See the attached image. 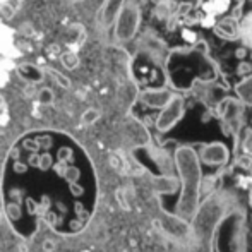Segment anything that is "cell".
Returning a JSON list of instances; mask_svg holds the SVG:
<instances>
[{
  "label": "cell",
  "instance_id": "obj_1",
  "mask_svg": "<svg viewBox=\"0 0 252 252\" xmlns=\"http://www.w3.org/2000/svg\"><path fill=\"white\" fill-rule=\"evenodd\" d=\"M2 199L10 228L23 239H33L43 225L60 235H76L96 206L90 158L65 134H26L7 155Z\"/></svg>",
  "mask_w": 252,
  "mask_h": 252
},
{
  "label": "cell",
  "instance_id": "obj_2",
  "mask_svg": "<svg viewBox=\"0 0 252 252\" xmlns=\"http://www.w3.org/2000/svg\"><path fill=\"white\" fill-rule=\"evenodd\" d=\"M177 163H179L180 175L184 179V194L180 199V215L192 216L197 204V192H199L201 170L197 163V156L190 148H180L177 151Z\"/></svg>",
  "mask_w": 252,
  "mask_h": 252
},
{
  "label": "cell",
  "instance_id": "obj_3",
  "mask_svg": "<svg viewBox=\"0 0 252 252\" xmlns=\"http://www.w3.org/2000/svg\"><path fill=\"white\" fill-rule=\"evenodd\" d=\"M115 40L129 41L136 36L141 23V10L134 0H126L115 17Z\"/></svg>",
  "mask_w": 252,
  "mask_h": 252
},
{
  "label": "cell",
  "instance_id": "obj_4",
  "mask_svg": "<svg viewBox=\"0 0 252 252\" xmlns=\"http://www.w3.org/2000/svg\"><path fill=\"white\" fill-rule=\"evenodd\" d=\"M184 115V100L180 96H172V100L163 106L161 113H159L158 120H156V127L159 132H166L170 130Z\"/></svg>",
  "mask_w": 252,
  "mask_h": 252
},
{
  "label": "cell",
  "instance_id": "obj_5",
  "mask_svg": "<svg viewBox=\"0 0 252 252\" xmlns=\"http://www.w3.org/2000/svg\"><path fill=\"white\" fill-rule=\"evenodd\" d=\"M201 159L204 163H209V165H221L228 159V151L223 144L216 143V144H209L206 146L201 153Z\"/></svg>",
  "mask_w": 252,
  "mask_h": 252
},
{
  "label": "cell",
  "instance_id": "obj_6",
  "mask_svg": "<svg viewBox=\"0 0 252 252\" xmlns=\"http://www.w3.org/2000/svg\"><path fill=\"white\" fill-rule=\"evenodd\" d=\"M170 100H172V93L166 90H150L143 93V101L153 108H163Z\"/></svg>",
  "mask_w": 252,
  "mask_h": 252
},
{
  "label": "cell",
  "instance_id": "obj_7",
  "mask_svg": "<svg viewBox=\"0 0 252 252\" xmlns=\"http://www.w3.org/2000/svg\"><path fill=\"white\" fill-rule=\"evenodd\" d=\"M17 76L30 84H38L43 81L45 72L40 67L33 65V63H21V65L17 67Z\"/></svg>",
  "mask_w": 252,
  "mask_h": 252
},
{
  "label": "cell",
  "instance_id": "obj_8",
  "mask_svg": "<svg viewBox=\"0 0 252 252\" xmlns=\"http://www.w3.org/2000/svg\"><path fill=\"white\" fill-rule=\"evenodd\" d=\"M124 2H126V0H105V5H103V10H101V21L105 26H110V24L115 21L117 14L122 9Z\"/></svg>",
  "mask_w": 252,
  "mask_h": 252
},
{
  "label": "cell",
  "instance_id": "obj_9",
  "mask_svg": "<svg viewBox=\"0 0 252 252\" xmlns=\"http://www.w3.org/2000/svg\"><path fill=\"white\" fill-rule=\"evenodd\" d=\"M228 7H230V0H208V2L202 5V9L206 10V14L218 16V14L226 12Z\"/></svg>",
  "mask_w": 252,
  "mask_h": 252
},
{
  "label": "cell",
  "instance_id": "obj_10",
  "mask_svg": "<svg viewBox=\"0 0 252 252\" xmlns=\"http://www.w3.org/2000/svg\"><path fill=\"white\" fill-rule=\"evenodd\" d=\"M237 93H239L240 100L244 103L252 105V77H247L246 81H242V83L237 86Z\"/></svg>",
  "mask_w": 252,
  "mask_h": 252
},
{
  "label": "cell",
  "instance_id": "obj_11",
  "mask_svg": "<svg viewBox=\"0 0 252 252\" xmlns=\"http://www.w3.org/2000/svg\"><path fill=\"white\" fill-rule=\"evenodd\" d=\"M60 62H62L63 69L67 70H74L79 67L81 60H79V55H77L76 52H63L62 55H60Z\"/></svg>",
  "mask_w": 252,
  "mask_h": 252
},
{
  "label": "cell",
  "instance_id": "obj_12",
  "mask_svg": "<svg viewBox=\"0 0 252 252\" xmlns=\"http://www.w3.org/2000/svg\"><path fill=\"white\" fill-rule=\"evenodd\" d=\"M100 117H101L100 110H96V108H88L86 112L83 113L81 120H83L84 126H93V124H96L98 120H100Z\"/></svg>",
  "mask_w": 252,
  "mask_h": 252
},
{
  "label": "cell",
  "instance_id": "obj_13",
  "mask_svg": "<svg viewBox=\"0 0 252 252\" xmlns=\"http://www.w3.org/2000/svg\"><path fill=\"white\" fill-rule=\"evenodd\" d=\"M38 101L45 106L53 105V103H55V93H53L50 88H41V90L38 91Z\"/></svg>",
  "mask_w": 252,
  "mask_h": 252
},
{
  "label": "cell",
  "instance_id": "obj_14",
  "mask_svg": "<svg viewBox=\"0 0 252 252\" xmlns=\"http://www.w3.org/2000/svg\"><path fill=\"white\" fill-rule=\"evenodd\" d=\"M48 74H50V77L53 81H57V84H59L60 88H63V90H69L70 88V81L67 79L63 74L57 72V70H53V69H48Z\"/></svg>",
  "mask_w": 252,
  "mask_h": 252
},
{
  "label": "cell",
  "instance_id": "obj_15",
  "mask_svg": "<svg viewBox=\"0 0 252 252\" xmlns=\"http://www.w3.org/2000/svg\"><path fill=\"white\" fill-rule=\"evenodd\" d=\"M244 34L247 38V43L252 45V14L246 19V24H244Z\"/></svg>",
  "mask_w": 252,
  "mask_h": 252
},
{
  "label": "cell",
  "instance_id": "obj_16",
  "mask_svg": "<svg viewBox=\"0 0 252 252\" xmlns=\"http://www.w3.org/2000/svg\"><path fill=\"white\" fill-rule=\"evenodd\" d=\"M215 23H216V16H213V14H206V16L202 17V21H201V24L204 28H213V26H215Z\"/></svg>",
  "mask_w": 252,
  "mask_h": 252
},
{
  "label": "cell",
  "instance_id": "obj_17",
  "mask_svg": "<svg viewBox=\"0 0 252 252\" xmlns=\"http://www.w3.org/2000/svg\"><path fill=\"white\" fill-rule=\"evenodd\" d=\"M182 38H184L186 41H189V43H194V41L197 40L196 33H194V31H190V30H184V31H182Z\"/></svg>",
  "mask_w": 252,
  "mask_h": 252
},
{
  "label": "cell",
  "instance_id": "obj_18",
  "mask_svg": "<svg viewBox=\"0 0 252 252\" xmlns=\"http://www.w3.org/2000/svg\"><path fill=\"white\" fill-rule=\"evenodd\" d=\"M57 244L53 240H43V252H55Z\"/></svg>",
  "mask_w": 252,
  "mask_h": 252
},
{
  "label": "cell",
  "instance_id": "obj_19",
  "mask_svg": "<svg viewBox=\"0 0 252 252\" xmlns=\"http://www.w3.org/2000/svg\"><path fill=\"white\" fill-rule=\"evenodd\" d=\"M2 12H3V16H5V19H10V17H12V14H14V9L10 5H3Z\"/></svg>",
  "mask_w": 252,
  "mask_h": 252
},
{
  "label": "cell",
  "instance_id": "obj_20",
  "mask_svg": "<svg viewBox=\"0 0 252 252\" xmlns=\"http://www.w3.org/2000/svg\"><path fill=\"white\" fill-rule=\"evenodd\" d=\"M2 216H3V213H2V211H0V223H2Z\"/></svg>",
  "mask_w": 252,
  "mask_h": 252
}]
</instances>
